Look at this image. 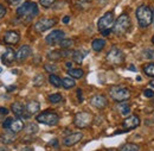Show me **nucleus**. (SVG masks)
<instances>
[{"mask_svg":"<svg viewBox=\"0 0 154 151\" xmlns=\"http://www.w3.org/2000/svg\"><path fill=\"white\" fill-rule=\"evenodd\" d=\"M5 14H6V7L0 4V18H2Z\"/></svg>","mask_w":154,"mask_h":151,"instance_id":"nucleus-40","label":"nucleus"},{"mask_svg":"<svg viewBox=\"0 0 154 151\" xmlns=\"http://www.w3.org/2000/svg\"><path fill=\"white\" fill-rule=\"evenodd\" d=\"M16 138H17V133L13 132L10 129H7V131L1 133V136H0V143H2V144H11V143H13L16 140Z\"/></svg>","mask_w":154,"mask_h":151,"instance_id":"nucleus-16","label":"nucleus"},{"mask_svg":"<svg viewBox=\"0 0 154 151\" xmlns=\"http://www.w3.org/2000/svg\"><path fill=\"white\" fill-rule=\"evenodd\" d=\"M153 21H154V11H153Z\"/></svg>","mask_w":154,"mask_h":151,"instance_id":"nucleus-54","label":"nucleus"},{"mask_svg":"<svg viewBox=\"0 0 154 151\" xmlns=\"http://www.w3.org/2000/svg\"><path fill=\"white\" fill-rule=\"evenodd\" d=\"M129 69H131V70H133V72H135V70H136V69L134 68V66H131V67H129Z\"/></svg>","mask_w":154,"mask_h":151,"instance_id":"nucleus-52","label":"nucleus"},{"mask_svg":"<svg viewBox=\"0 0 154 151\" xmlns=\"http://www.w3.org/2000/svg\"><path fill=\"white\" fill-rule=\"evenodd\" d=\"M125 54L121 49L116 48V47H113L109 53L107 54V62L113 64V66H120L125 62Z\"/></svg>","mask_w":154,"mask_h":151,"instance_id":"nucleus-5","label":"nucleus"},{"mask_svg":"<svg viewBox=\"0 0 154 151\" xmlns=\"http://www.w3.org/2000/svg\"><path fill=\"white\" fill-rule=\"evenodd\" d=\"M20 40V35L17 31H7L4 35V42L8 45H16Z\"/></svg>","mask_w":154,"mask_h":151,"instance_id":"nucleus-14","label":"nucleus"},{"mask_svg":"<svg viewBox=\"0 0 154 151\" xmlns=\"http://www.w3.org/2000/svg\"><path fill=\"white\" fill-rule=\"evenodd\" d=\"M57 24V20L54 18H43L39 19L38 21L35 24L33 29L37 31V32H44L51 27H54L55 25Z\"/></svg>","mask_w":154,"mask_h":151,"instance_id":"nucleus-8","label":"nucleus"},{"mask_svg":"<svg viewBox=\"0 0 154 151\" xmlns=\"http://www.w3.org/2000/svg\"><path fill=\"white\" fill-rule=\"evenodd\" d=\"M49 81H50V83H51L54 87H57V88L63 87V81H62V79H60L59 76L56 75V74H50Z\"/></svg>","mask_w":154,"mask_h":151,"instance_id":"nucleus-23","label":"nucleus"},{"mask_svg":"<svg viewBox=\"0 0 154 151\" xmlns=\"http://www.w3.org/2000/svg\"><path fill=\"white\" fill-rule=\"evenodd\" d=\"M143 95L146 96V98H149V99H153L154 96V92L152 89H145L143 91Z\"/></svg>","mask_w":154,"mask_h":151,"instance_id":"nucleus-39","label":"nucleus"},{"mask_svg":"<svg viewBox=\"0 0 154 151\" xmlns=\"http://www.w3.org/2000/svg\"><path fill=\"white\" fill-rule=\"evenodd\" d=\"M16 86H8V87H6V89L8 91V92H12V91H16Z\"/></svg>","mask_w":154,"mask_h":151,"instance_id":"nucleus-46","label":"nucleus"},{"mask_svg":"<svg viewBox=\"0 0 154 151\" xmlns=\"http://www.w3.org/2000/svg\"><path fill=\"white\" fill-rule=\"evenodd\" d=\"M93 123V114L89 112H79L74 118V124L78 129H85Z\"/></svg>","mask_w":154,"mask_h":151,"instance_id":"nucleus-6","label":"nucleus"},{"mask_svg":"<svg viewBox=\"0 0 154 151\" xmlns=\"http://www.w3.org/2000/svg\"><path fill=\"white\" fill-rule=\"evenodd\" d=\"M143 57L147 59H154V50L153 49H146L143 50Z\"/></svg>","mask_w":154,"mask_h":151,"instance_id":"nucleus-36","label":"nucleus"},{"mask_svg":"<svg viewBox=\"0 0 154 151\" xmlns=\"http://www.w3.org/2000/svg\"><path fill=\"white\" fill-rule=\"evenodd\" d=\"M109 94L113 100H115L117 102H122L126 101L131 98V92L129 89L125 88V87H120V86H114L109 89Z\"/></svg>","mask_w":154,"mask_h":151,"instance_id":"nucleus-4","label":"nucleus"},{"mask_svg":"<svg viewBox=\"0 0 154 151\" xmlns=\"http://www.w3.org/2000/svg\"><path fill=\"white\" fill-rule=\"evenodd\" d=\"M64 36H65L64 31H62V30H54V31H51V32L46 36L45 42H46L49 45L59 44V43L64 39Z\"/></svg>","mask_w":154,"mask_h":151,"instance_id":"nucleus-9","label":"nucleus"},{"mask_svg":"<svg viewBox=\"0 0 154 151\" xmlns=\"http://www.w3.org/2000/svg\"><path fill=\"white\" fill-rule=\"evenodd\" d=\"M37 14H38V6H37L36 2H32L31 6H30V8H29V11H27V13L25 14V17L23 19H25L26 21H29V20H31L32 18H35Z\"/></svg>","mask_w":154,"mask_h":151,"instance_id":"nucleus-19","label":"nucleus"},{"mask_svg":"<svg viewBox=\"0 0 154 151\" xmlns=\"http://www.w3.org/2000/svg\"><path fill=\"white\" fill-rule=\"evenodd\" d=\"M10 4H17L18 1H20V0H7Z\"/></svg>","mask_w":154,"mask_h":151,"instance_id":"nucleus-48","label":"nucleus"},{"mask_svg":"<svg viewBox=\"0 0 154 151\" xmlns=\"http://www.w3.org/2000/svg\"><path fill=\"white\" fill-rule=\"evenodd\" d=\"M20 151H33V148L32 146H24L20 149Z\"/></svg>","mask_w":154,"mask_h":151,"instance_id":"nucleus-43","label":"nucleus"},{"mask_svg":"<svg viewBox=\"0 0 154 151\" xmlns=\"http://www.w3.org/2000/svg\"><path fill=\"white\" fill-rule=\"evenodd\" d=\"M0 113L1 114H8V110L7 108H5V107H0Z\"/></svg>","mask_w":154,"mask_h":151,"instance_id":"nucleus-42","label":"nucleus"},{"mask_svg":"<svg viewBox=\"0 0 154 151\" xmlns=\"http://www.w3.org/2000/svg\"><path fill=\"white\" fill-rule=\"evenodd\" d=\"M62 81H63V88L65 89H71L76 86V82L72 77H64Z\"/></svg>","mask_w":154,"mask_h":151,"instance_id":"nucleus-26","label":"nucleus"},{"mask_svg":"<svg viewBox=\"0 0 154 151\" xmlns=\"http://www.w3.org/2000/svg\"><path fill=\"white\" fill-rule=\"evenodd\" d=\"M31 4H32V1H25L23 5H20L19 7H18V10H17L18 17H20V18H24V17H25V14L27 13V11H29Z\"/></svg>","mask_w":154,"mask_h":151,"instance_id":"nucleus-21","label":"nucleus"},{"mask_svg":"<svg viewBox=\"0 0 154 151\" xmlns=\"http://www.w3.org/2000/svg\"><path fill=\"white\" fill-rule=\"evenodd\" d=\"M77 98H78L79 102L83 101V96H82V91H81V89H77Z\"/></svg>","mask_w":154,"mask_h":151,"instance_id":"nucleus-41","label":"nucleus"},{"mask_svg":"<svg viewBox=\"0 0 154 151\" xmlns=\"http://www.w3.org/2000/svg\"><path fill=\"white\" fill-rule=\"evenodd\" d=\"M36 120L40 124H45L49 126H55L59 121V117L54 111H44L36 117Z\"/></svg>","mask_w":154,"mask_h":151,"instance_id":"nucleus-3","label":"nucleus"},{"mask_svg":"<svg viewBox=\"0 0 154 151\" xmlns=\"http://www.w3.org/2000/svg\"><path fill=\"white\" fill-rule=\"evenodd\" d=\"M44 83H45V79H44V76L40 75V74L33 79V85H35L36 87H42Z\"/></svg>","mask_w":154,"mask_h":151,"instance_id":"nucleus-33","label":"nucleus"},{"mask_svg":"<svg viewBox=\"0 0 154 151\" xmlns=\"http://www.w3.org/2000/svg\"><path fill=\"white\" fill-rule=\"evenodd\" d=\"M71 66H72V63H71V62H66V67H68L69 69H71Z\"/></svg>","mask_w":154,"mask_h":151,"instance_id":"nucleus-49","label":"nucleus"},{"mask_svg":"<svg viewBox=\"0 0 154 151\" xmlns=\"http://www.w3.org/2000/svg\"><path fill=\"white\" fill-rule=\"evenodd\" d=\"M48 58L50 61H59V59H62L63 58L62 50H54V51L48 53Z\"/></svg>","mask_w":154,"mask_h":151,"instance_id":"nucleus-27","label":"nucleus"},{"mask_svg":"<svg viewBox=\"0 0 154 151\" xmlns=\"http://www.w3.org/2000/svg\"><path fill=\"white\" fill-rule=\"evenodd\" d=\"M38 125L37 124H33V123H30V124H27L25 127H24V132L25 134H36V133L38 132Z\"/></svg>","mask_w":154,"mask_h":151,"instance_id":"nucleus-24","label":"nucleus"},{"mask_svg":"<svg viewBox=\"0 0 154 151\" xmlns=\"http://www.w3.org/2000/svg\"><path fill=\"white\" fill-rule=\"evenodd\" d=\"M152 42H153V44H154V36H153V38H152Z\"/></svg>","mask_w":154,"mask_h":151,"instance_id":"nucleus-53","label":"nucleus"},{"mask_svg":"<svg viewBox=\"0 0 154 151\" xmlns=\"http://www.w3.org/2000/svg\"><path fill=\"white\" fill-rule=\"evenodd\" d=\"M50 144H51V145H54V146H58V144H57V139H54L52 142H50Z\"/></svg>","mask_w":154,"mask_h":151,"instance_id":"nucleus-47","label":"nucleus"},{"mask_svg":"<svg viewBox=\"0 0 154 151\" xmlns=\"http://www.w3.org/2000/svg\"><path fill=\"white\" fill-rule=\"evenodd\" d=\"M90 104L91 106H94L95 108H98V110H103L107 107L108 105V100L104 95H101V94H97L94 95L91 99H90Z\"/></svg>","mask_w":154,"mask_h":151,"instance_id":"nucleus-10","label":"nucleus"},{"mask_svg":"<svg viewBox=\"0 0 154 151\" xmlns=\"http://www.w3.org/2000/svg\"><path fill=\"white\" fill-rule=\"evenodd\" d=\"M139 125H140V119L136 115H129V117H127L123 120V123H122V126L126 129V131L136 129Z\"/></svg>","mask_w":154,"mask_h":151,"instance_id":"nucleus-12","label":"nucleus"},{"mask_svg":"<svg viewBox=\"0 0 154 151\" xmlns=\"http://www.w3.org/2000/svg\"><path fill=\"white\" fill-rule=\"evenodd\" d=\"M72 58H74V61H75L76 63L81 64V63L83 62V59H84V54H83L82 51H74Z\"/></svg>","mask_w":154,"mask_h":151,"instance_id":"nucleus-32","label":"nucleus"},{"mask_svg":"<svg viewBox=\"0 0 154 151\" xmlns=\"http://www.w3.org/2000/svg\"><path fill=\"white\" fill-rule=\"evenodd\" d=\"M110 31H112V30H110V29H108V30H104V31H102L101 34H102L103 36H108V35L110 34Z\"/></svg>","mask_w":154,"mask_h":151,"instance_id":"nucleus-45","label":"nucleus"},{"mask_svg":"<svg viewBox=\"0 0 154 151\" xmlns=\"http://www.w3.org/2000/svg\"><path fill=\"white\" fill-rule=\"evenodd\" d=\"M119 151H140V146L137 144H134V143H127Z\"/></svg>","mask_w":154,"mask_h":151,"instance_id":"nucleus-28","label":"nucleus"},{"mask_svg":"<svg viewBox=\"0 0 154 151\" xmlns=\"http://www.w3.org/2000/svg\"><path fill=\"white\" fill-rule=\"evenodd\" d=\"M49 101L52 102V104H57L62 101V95L59 93H55V94H50L49 95Z\"/></svg>","mask_w":154,"mask_h":151,"instance_id":"nucleus-34","label":"nucleus"},{"mask_svg":"<svg viewBox=\"0 0 154 151\" xmlns=\"http://www.w3.org/2000/svg\"><path fill=\"white\" fill-rule=\"evenodd\" d=\"M1 61L5 63V64H11L13 61H16V53L11 49V48H8V49H6V51L2 54V56H1Z\"/></svg>","mask_w":154,"mask_h":151,"instance_id":"nucleus-17","label":"nucleus"},{"mask_svg":"<svg viewBox=\"0 0 154 151\" xmlns=\"http://www.w3.org/2000/svg\"><path fill=\"white\" fill-rule=\"evenodd\" d=\"M0 151H8L6 148H4V146H0Z\"/></svg>","mask_w":154,"mask_h":151,"instance_id":"nucleus-51","label":"nucleus"},{"mask_svg":"<svg viewBox=\"0 0 154 151\" xmlns=\"http://www.w3.org/2000/svg\"><path fill=\"white\" fill-rule=\"evenodd\" d=\"M11 108H12L13 113L16 114L18 118H30L31 117V114L26 112V107L20 102H14Z\"/></svg>","mask_w":154,"mask_h":151,"instance_id":"nucleus-15","label":"nucleus"},{"mask_svg":"<svg viewBox=\"0 0 154 151\" xmlns=\"http://www.w3.org/2000/svg\"><path fill=\"white\" fill-rule=\"evenodd\" d=\"M26 112L29 114H36L39 112V110H40V105H39L38 101H36V100H31V101H29L27 104H26Z\"/></svg>","mask_w":154,"mask_h":151,"instance_id":"nucleus-18","label":"nucleus"},{"mask_svg":"<svg viewBox=\"0 0 154 151\" xmlns=\"http://www.w3.org/2000/svg\"><path fill=\"white\" fill-rule=\"evenodd\" d=\"M24 127H25L24 121H23L20 118H17V119H13V123H12V125H11L10 130H12L13 132L18 133V132H20V131H23V130H24Z\"/></svg>","mask_w":154,"mask_h":151,"instance_id":"nucleus-20","label":"nucleus"},{"mask_svg":"<svg viewBox=\"0 0 154 151\" xmlns=\"http://www.w3.org/2000/svg\"><path fill=\"white\" fill-rule=\"evenodd\" d=\"M31 54H32V49L29 45H23L18 50V53L16 54V61L21 63V62L26 61L29 57L31 56Z\"/></svg>","mask_w":154,"mask_h":151,"instance_id":"nucleus-13","label":"nucleus"},{"mask_svg":"<svg viewBox=\"0 0 154 151\" xmlns=\"http://www.w3.org/2000/svg\"><path fill=\"white\" fill-rule=\"evenodd\" d=\"M136 19L139 23V26L145 29L149 26L153 21V10L147 5H141L136 10Z\"/></svg>","mask_w":154,"mask_h":151,"instance_id":"nucleus-1","label":"nucleus"},{"mask_svg":"<svg viewBox=\"0 0 154 151\" xmlns=\"http://www.w3.org/2000/svg\"><path fill=\"white\" fill-rule=\"evenodd\" d=\"M119 110H120V112H121L122 115H127L131 112V106H129V104L122 101V104L119 105Z\"/></svg>","mask_w":154,"mask_h":151,"instance_id":"nucleus-31","label":"nucleus"},{"mask_svg":"<svg viewBox=\"0 0 154 151\" xmlns=\"http://www.w3.org/2000/svg\"><path fill=\"white\" fill-rule=\"evenodd\" d=\"M115 21V17H114V12L113 11H109L107 13H104L101 18L98 19L97 21V29L98 31H104V30H108Z\"/></svg>","mask_w":154,"mask_h":151,"instance_id":"nucleus-7","label":"nucleus"},{"mask_svg":"<svg viewBox=\"0 0 154 151\" xmlns=\"http://www.w3.org/2000/svg\"><path fill=\"white\" fill-rule=\"evenodd\" d=\"M142 69H143V73H145L147 76L154 77V62L148 63V64H145Z\"/></svg>","mask_w":154,"mask_h":151,"instance_id":"nucleus-29","label":"nucleus"},{"mask_svg":"<svg viewBox=\"0 0 154 151\" xmlns=\"http://www.w3.org/2000/svg\"><path fill=\"white\" fill-rule=\"evenodd\" d=\"M129 29H131V18L127 13H123L114 21V26L112 31L117 36H123L129 31Z\"/></svg>","mask_w":154,"mask_h":151,"instance_id":"nucleus-2","label":"nucleus"},{"mask_svg":"<svg viewBox=\"0 0 154 151\" xmlns=\"http://www.w3.org/2000/svg\"><path fill=\"white\" fill-rule=\"evenodd\" d=\"M153 102H154V96H153Z\"/></svg>","mask_w":154,"mask_h":151,"instance_id":"nucleus-55","label":"nucleus"},{"mask_svg":"<svg viewBox=\"0 0 154 151\" xmlns=\"http://www.w3.org/2000/svg\"><path fill=\"white\" fill-rule=\"evenodd\" d=\"M74 44H75V42H74L72 39H69V38H64V39L59 43V45H60L62 49H70V48L74 47Z\"/></svg>","mask_w":154,"mask_h":151,"instance_id":"nucleus-30","label":"nucleus"},{"mask_svg":"<svg viewBox=\"0 0 154 151\" xmlns=\"http://www.w3.org/2000/svg\"><path fill=\"white\" fill-rule=\"evenodd\" d=\"M12 123H13V119L8 117V118H6V120H5L4 123H2V127L7 130V129H10V127H11V125H12Z\"/></svg>","mask_w":154,"mask_h":151,"instance_id":"nucleus-38","label":"nucleus"},{"mask_svg":"<svg viewBox=\"0 0 154 151\" xmlns=\"http://www.w3.org/2000/svg\"><path fill=\"white\" fill-rule=\"evenodd\" d=\"M69 20H70V17H69V16H65L64 18L62 19V21H63L64 24H68V23H69Z\"/></svg>","mask_w":154,"mask_h":151,"instance_id":"nucleus-44","label":"nucleus"},{"mask_svg":"<svg viewBox=\"0 0 154 151\" xmlns=\"http://www.w3.org/2000/svg\"><path fill=\"white\" fill-rule=\"evenodd\" d=\"M82 138H83V133L72 132L63 139V144L65 146H72V145H75L77 143H79L82 140Z\"/></svg>","mask_w":154,"mask_h":151,"instance_id":"nucleus-11","label":"nucleus"},{"mask_svg":"<svg viewBox=\"0 0 154 151\" xmlns=\"http://www.w3.org/2000/svg\"><path fill=\"white\" fill-rule=\"evenodd\" d=\"M44 69H45L46 72H49L50 74H54V73L57 72L58 68L55 66V64H45V66H44Z\"/></svg>","mask_w":154,"mask_h":151,"instance_id":"nucleus-37","label":"nucleus"},{"mask_svg":"<svg viewBox=\"0 0 154 151\" xmlns=\"http://www.w3.org/2000/svg\"><path fill=\"white\" fill-rule=\"evenodd\" d=\"M68 75L71 76L72 79H82L83 75H84V72L82 70V69H79V68H77V69H69L68 70Z\"/></svg>","mask_w":154,"mask_h":151,"instance_id":"nucleus-25","label":"nucleus"},{"mask_svg":"<svg viewBox=\"0 0 154 151\" xmlns=\"http://www.w3.org/2000/svg\"><path fill=\"white\" fill-rule=\"evenodd\" d=\"M149 86H151L152 88H154V80H152V81L149 82Z\"/></svg>","mask_w":154,"mask_h":151,"instance_id":"nucleus-50","label":"nucleus"},{"mask_svg":"<svg viewBox=\"0 0 154 151\" xmlns=\"http://www.w3.org/2000/svg\"><path fill=\"white\" fill-rule=\"evenodd\" d=\"M39 2H40V5H42L43 7L49 8V7H51V6L56 2V0H39Z\"/></svg>","mask_w":154,"mask_h":151,"instance_id":"nucleus-35","label":"nucleus"},{"mask_svg":"<svg viewBox=\"0 0 154 151\" xmlns=\"http://www.w3.org/2000/svg\"><path fill=\"white\" fill-rule=\"evenodd\" d=\"M104 47H106V40L102 39V38L94 39L93 43H91V48H93V50H95V51H101V50H103Z\"/></svg>","mask_w":154,"mask_h":151,"instance_id":"nucleus-22","label":"nucleus"}]
</instances>
